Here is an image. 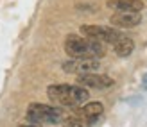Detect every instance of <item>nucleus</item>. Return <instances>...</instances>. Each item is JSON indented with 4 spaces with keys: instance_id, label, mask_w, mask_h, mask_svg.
<instances>
[{
    "instance_id": "13",
    "label": "nucleus",
    "mask_w": 147,
    "mask_h": 127,
    "mask_svg": "<svg viewBox=\"0 0 147 127\" xmlns=\"http://www.w3.org/2000/svg\"><path fill=\"white\" fill-rule=\"evenodd\" d=\"M18 127H41V125H34V124H24V125H18Z\"/></svg>"
},
{
    "instance_id": "6",
    "label": "nucleus",
    "mask_w": 147,
    "mask_h": 127,
    "mask_svg": "<svg viewBox=\"0 0 147 127\" xmlns=\"http://www.w3.org/2000/svg\"><path fill=\"white\" fill-rule=\"evenodd\" d=\"M77 84L84 86V88H93V89H108L115 84V81L108 75H102V73H81L77 75Z\"/></svg>"
},
{
    "instance_id": "9",
    "label": "nucleus",
    "mask_w": 147,
    "mask_h": 127,
    "mask_svg": "<svg viewBox=\"0 0 147 127\" xmlns=\"http://www.w3.org/2000/svg\"><path fill=\"white\" fill-rule=\"evenodd\" d=\"M102 113H104V106H102L100 102H88V104H84V106H81L77 109V115L83 116L84 120H88L90 124H93Z\"/></svg>"
},
{
    "instance_id": "1",
    "label": "nucleus",
    "mask_w": 147,
    "mask_h": 127,
    "mask_svg": "<svg viewBox=\"0 0 147 127\" xmlns=\"http://www.w3.org/2000/svg\"><path fill=\"white\" fill-rule=\"evenodd\" d=\"M49 99L63 108H79L88 100V89L81 84H52L47 88Z\"/></svg>"
},
{
    "instance_id": "12",
    "label": "nucleus",
    "mask_w": 147,
    "mask_h": 127,
    "mask_svg": "<svg viewBox=\"0 0 147 127\" xmlns=\"http://www.w3.org/2000/svg\"><path fill=\"white\" fill-rule=\"evenodd\" d=\"M142 89H144V91H147V73L144 75V81H142Z\"/></svg>"
},
{
    "instance_id": "7",
    "label": "nucleus",
    "mask_w": 147,
    "mask_h": 127,
    "mask_svg": "<svg viewBox=\"0 0 147 127\" xmlns=\"http://www.w3.org/2000/svg\"><path fill=\"white\" fill-rule=\"evenodd\" d=\"M111 27L117 29H133L142 24V14L140 13H126V11H117L109 18Z\"/></svg>"
},
{
    "instance_id": "11",
    "label": "nucleus",
    "mask_w": 147,
    "mask_h": 127,
    "mask_svg": "<svg viewBox=\"0 0 147 127\" xmlns=\"http://www.w3.org/2000/svg\"><path fill=\"white\" fill-rule=\"evenodd\" d=\"M63 125L65 127H90L92 124L84 120L83 116H65V120H63Z\"/></svg>"
},
{
    "instance_id": "4",
    "label": "nucleus",
    "mask_w": 147,
    "mask_h": 127,
    "mask_svg": "<svg viewBox=\"0 0 147 127\" xmlns=\"http://www.w3.org/2000/svg\"><path fill=\"white\" fill-rule=\"evenodd\" d=\"M81 32L88 38H93V40H99V41H106L109 45H113L115 41H119L122 34L117 27H104V25H83L81 27Z\"/></svg>"
},
{
    "instance_id": "2",
    "label": "nucleus",
    "mask_w": 147,
    "mask_h": 127,
    "mask_svg": "<svg viewBox=\"0 0 147 127\" xmlns=\"http://www.w3.org/2000/svg\"><path fill=\"white\" fill-rule=\"evenodd\" d=\"M65 52L70 57H92L99 59L104 56V45L93 38H81L77 34H68L65 40Z\"/></svg>"
},
{
    "instance_id": "3",
    "label": "nucleus",
    "mask_w": 147,
    "mask_h": 127,
    "mask_svg": "<svg viewBox=\"0 0 147 127\" xmlns=\"http://www.w3.org/2000/svg\"><path fill=\"white\" fill-rule=\"evenodd\" d=\"M25 118L36 125H57V124H63L65 113L63 109L49 106V104H31L27 108Z\"/></svg>"
},
{
    "instance_id": "5",
    "label": "nucleus",
    "mask_w": 147,
    "mask_h": 127,
    "mask_svg": "<svg viewBox=\"0 0 147 127\" xmlns=\"http://www.w3.org/2000/svg\"><path fill=\"white\" fill-rule=\"evenodd\" d=\"M99 68H100L99 59H92V57H72L63 63V70L67 73H76V75L92 73V72H97Z\"/></svg>"
},
{
    "instance_id": "8",
    "label": "nucleus",
    "mask_w": 147,
    "mask_h": 127,
    "mask_svg": "<svg viewBox=\"0 0 147 127\" xmlns=\"http://www.w3.org/2000/svg\"><path fill=\"white\" fill-rule=\"evenodd\" d=\"M108 9L117 11H126V13H140L144 9L142 0H108L106 2Z\"/></svg>"
},
{
    "instance_id": "10",
    "label": "nucleus",
    "mask_w": 147,
    "mask_h": 127,
    "mask_svg": "<svg viewBox=\"0 0 147 127\" xmlns=\"http://www.w3.org/2000/svg\"><path fill=\"white\" fill-rule=\"evenodd\" d=\"M113 48H115V54L119 57H127L135 50V41L131 38H127V36H122L119 41L113 43Z\"/></svg>"
}]
</instances>
